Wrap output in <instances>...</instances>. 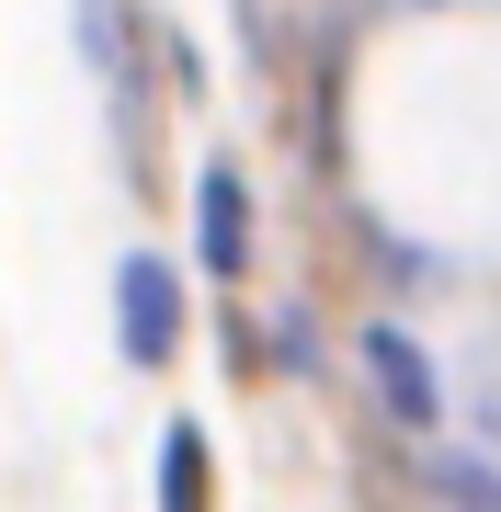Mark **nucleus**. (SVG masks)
<instances>
[{
	"instance_id": "f257e3e1",
	"label": "nucleus",
	"mask_w": 501,
	"mask_h": 512,
	"mask_svg": "<svg viewBox=\"0 0 501 512\" xmlns=\"http://www.w3.org/2000/svg\"><path fill=\"white\" fill-rule=\"evenodd\" d=\"M114 330H126L137 365H171V342H183V285H171L160 251H126V262H114Z\"/></svg>"
},
{
	"instance_id": "f03ea898",
	"label": "nucleus",
	"mask_w": 501,
	"mask_h": 512,
	"mask_svg": "<svg viewBox=\"0 0 501 512\" xmlns=\"http://www.w3.org/2000/svg\"><path fill=\"white\" fill-rule=\"evenodd\" d=\"M365 376H376V399L399 410V433H433V421H445V387H433V353L410 342L399 319H376V330H365Z\"/></svg>"
},
{
	"instance_id": "7ed1b4c3",
	"label": "nucleus",
	"mask_w": 501,
	"mask_h": 512,
	"mask_svg": "<svg viewBox=\"0 0 501 512\" xmlns=\"http://www.w3.org/2000/svg\"><path fill=\"white\" fill-rule=\"evenodd\" d=\"M194 251L217 262V274H240V262H251V183H240L228 160L194 171Z\"/></svg>"
},
{
	"instance_id": "20e7f679",
	"label": "nucleus",
	"mask_w": 501,
	"mask_h": 512,
	"mask_svg": "<svg viewBox=\"0 0 501 512\" xmlns=\"http://www.w3.org/2000/svg\"><path fill=\"white\" fill-rule=\"evenodd\" d=\"M160 512H205V433L194 421H171V444H160Z\"/></svg>"
},
{
	"instance_id": "39448f33",
	"label": "nucleus",
	"mask_w": 501,
	"mask_h": 512,
	"mask_svg": "<svg viewBox=\"0 0 501 512\" xmlns=\"http://www.w3.org/2000/svg\"><path fill=\"white\" fill-rule=\"evenodd\" d=\"M445 490H456L467 512H501V478H490V467H445Z\"/></svg>"
}]
</instances>
